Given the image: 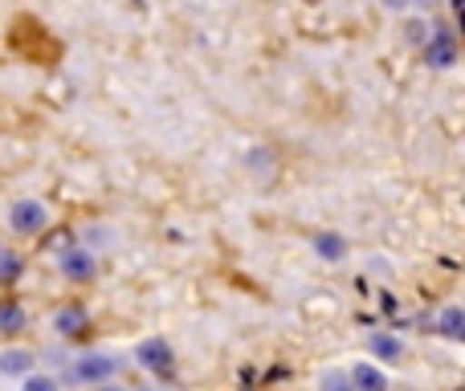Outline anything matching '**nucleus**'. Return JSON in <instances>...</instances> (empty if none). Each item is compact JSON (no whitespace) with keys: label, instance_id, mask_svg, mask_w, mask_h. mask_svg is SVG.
I'll use <instances>...</instances> for the list:
<instances>
[{"label":"nucleus","instance_id":"obj_8","mask_svg":"<svg viewBox=\"0 0 465 391\" xmlns=\"http://www.w3.org/2000/svg\"><path fill=\"white\" fill-rule=\"evenodd\" d=\"M54 327L62 330V335H82V330H86V310H82V306H65L54 318Z\"/></svg>","mask_w":465,"mask_h":391},{"label":"nucleus","instance_id":"obj_7","mask_svg":"<svg viewBox=\"0 0 465 391\" xmlns=\"http://www.w3.org/2000/svg\"><path fill=\"white\" fill-rule=\"evenodd\" d=\"M351 387L355 391H388V376L380 367L360 363V367H351Z\"/></svg>","mask_w":465,"mask_h":391},{"label":"nucleus","instance_id":"obj_16","mask_svg":"<svg viewBox=\"0 0 465 391\" xmlns=\"http://www.w3.org/2000/svg\"><path fill=\"white\" fill-rule=\"evenodd\" d=\"M420 33H425V24L412 21V24H409V41H420Z\"/></svg>","mask_w":465,"mask_h":391},{"label":"nucleus","instance_id":"obj_13","mask_svg":"<svg viewBox=\"0 0 465 391\" xmlns=\"http://www.w3.org/2000/svg\"><path fill=\"white\" fill-rule=\"evenodd\" d=\"M21 278V257L16 253H0V286H8V281Z\"/></svg>","mask_w":465,"mask_h":391},{"label":"nucleus","instance_id":"obj_12","mask_svg":"<svg viewBox=\"0 0 465 391\" xmlns=\"http://www.w3.org/2000/svg\"><path fill=\"white\" fill-rule=\"evenodd\" d=\"M319 391H355V387H351V376H347V371H322Z\"/></svg>","mask_w":465,"mask_h":391},{"label":"nucleus","instance_id":"obj_14","mask_svg":"<svg viewBox=\"0 0 465 391\" xmlns=\"http://www.w3.org/2000/svg\"><path fill=\"white\" fill-rule=\"evenodd\" d=\"M319 253L335 261V257H343V240L339 237H319Z\"/></svg>","mask_w":465,"mask_h":391},{"label":"nucleus","instance_id":"obj_9","mask_svg":"<svg viewBox=\"0 0 465 391\" xmlns=\"http://www.w3.org/2000/svg\"><path fill=\"white\" fill-rule=\"evenodd\" d=\"M33 355L29 351H5L0 355V376H29Z\"/></svg>","mask_w":465,"mask_h":391},{"label":"nucleus","instance_id":"obj_6","mask_svg":"<svg viewBox=\"0 0 465 391\" xmlns=\"http://www.w3.org/2000/svg\"><path fill=\"white\" fill-rule=\"evenodd\" d=\"M368 351L376 355V359H384V363H401V359H404V347H401V338L384 335V330H376V335H368Z\"/></svg>","mask_w":465,"mask_h":391},{"label":"nucleus","instance_id":"obj_3","mask_svg":"<svg viewBox=\"0 0 465 391\" xmlns=\"http://www.w3.org/2000/svg\"><path fill=\"white\" fill-rule=\"evenodd\" d=\"M8 220H13L16 232H41L49 220V212L37 204V200H16L13 212H8Z\"/></svg>","mask_w":465,"mask_h":391},{"label":"nucleus","instance_id":"obj_2","mask_svg":"<svg viewBox=\"0 0 465 391\" xmlns=\"http://www.w3.org/2000/svg\"><path fill=\"white\" fill-rule=\"evenodd\" d=\"M135 359H139V367L155 371V376H168L172 363H176V359H172V347L163 343V338H147V343H139Z\"/></svg>","mask_w":465,"mask_h":391},{"label":"nucleus","instance_id":"obj_1","mask_svg":"<svg viewBox=\"0 0 465 391\" xmlns=\"http://www.w3.org/2000/svg\"><path fill=\"white\" fill-rule=\"evenodd\" d=\"M114 367H119V363H114L111 355H82L70 367V379L74 384H106V379L114 376Z\"/></svg>","mask_w":465,"mask_h":391},{"label":"nucleus","instance_id":"obj_5","mask_svg":"<svg viewBox=\"0 0 465 391\" xmlns=\"http://www.w3.org/2000/svg\"><path fill=\"white\" fill-rule=\"evenodd\" d=\"M62 273L70 281H90L94 278V257H90L86 249H74V253L62 257Z\"/></svg>","mask_w":465,"mask_h":391},{"label":"nucleus","instance_id":"obj_18","mask_svg":"<svg viewBox=\"0 0 465 391\" xmlns=\"http://www.w3.org/2000/svg\"><path fill=\"white\" fill-rule=\"evenodd\" d=\"M98 391H123V387H114V384H98Z\"/></svg>","mask_w":465,"mask_h":391},{"label":"nucleus","instance_id":"obj_17","mask_svg":"<svg viewBox=\"0 0 465 391\" xmlns=\"http://www.w3.org/2000/svg\"><path fill=\"white\" fill-rule=\"evenodd\" d=\"M384 8H409V0H384Z\"/></svg>","mask_w":465,"mask_h":391},{"label":"nucleus","instance_id":"obj_4","mask_svg":"<svg viewBox=\"0 0 465 391\" xmlns=\"http://www.w3.org/2000/svg\"><path fill=\"white\" fill-rule=\"evenodd\" d=\"M429 65H437V70L458 65V41H453L450 29H437L433 33V41H429Z\"/></svg>","mask_w":465,"mask_h":391},{"label":"nucleus","instance_id":"obj_15","mask_svg":"<svg viewBox=\"0 0 465 391\" xmlns=\"http://www.w3.org/2000/svg\"><path fill=\"white\" fill-rule=\"evenodd\" d=\"M25 391H57V384L49 376H29L25 379Z\"/></svg>","mask_w":465,"mask_h":391},{"label":"nucleus","instance_id":"obj_11","mask_svg":"<svg viewBox=\"0 0 465 391\" xmlns=\"http://www.w3.org/2000/svg\"><path fill=\"white\" fill-rule=\"evenodd\" d=\"M461 322H465V314L458 310V306H450V310L441 314V335L453 338V343H461V338H465V327H461Z\"/></svg>","mask_w":465,"mask_h":391},{"label":"nucleus","instance_id":"obj_10","mask_svg":"<svg viewBox=\"0 0 465 391\" xmlns=\"http://www.w3.org/2000/svg\"><path fill=\"white\" fill-rule=\"evenodd\" d=\"M0 330L5 335H21L25 330V310L16 302H0Z\"/></svg>","mask_w":465,"mask_h":391}]
</instances>
